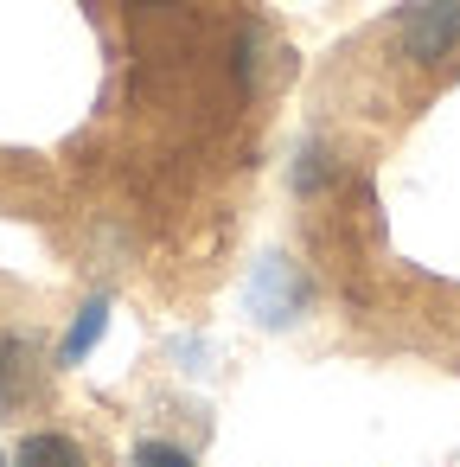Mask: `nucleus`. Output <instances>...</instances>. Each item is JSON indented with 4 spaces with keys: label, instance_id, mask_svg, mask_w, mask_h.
<instances>
[{
    "label": "nucleus",
    "instance_id": "nucleus-8",
    "mask_svg": "<svg viewBox=\"0 0 460 467\" xmlns=\"http://www.w3.org/2000/svg\"><path fill=\"white\" fill-rule=\"evenodd\" d=\"M0 467H7V461H0Z\"/></svg>",
    "mask_w": 460,
    "mask_h": 467
},
{
    "label": "nucleus",
    "instance_id": "nucleus-7",
    "mask_svg": "<svg viewBox=\"0 0 460 467\" xmlns=\"http://www.w3.org/2000/svg\"><path fill=\"white\" fill-rule=\"evenodd\" d=\"M320 180H326V154H320V148H301V167H294V186H301V192H313Z\"/></svg>",
    "mask_w": 460,
    "mask_h": 467
},
{
    "label": "nucleus",
    "instance_id": "nucleus-1",
    "mask_svg": "<svg viewBox=\"0 0 460 467\" xmlns=\"http://www.w3.org/2000/svg\"><path fill=\"white\" fill-rule=\"evenodd\" d=\"M243 301H250L256 327L281 333V327H294V320H301V307H307V275H301L288 256H262V263L250 269V288H243Z\"/></svg>",
    "mask_w": 460,
    "mask_h": 467
},
{
    "label": "nucleus",
    "instance_id": "nucleus-4",
    "mask_svg": "<svg viewBox=\"0 0 460 467\" xmlns=\"http://www.w3.org/2000/svg\"><path fill=\"white\" fill-rule=\"evenodd\" d=\"M103 333H109V295H97V301L77 307V320H71V333H65V346H58V365H84Z\"/></svg>",
    "mask_w": 460,
    "mask_h": 467
},
{
    "label": "nucleus",
    "instance_id": "nucleus-5",
    "mask_svg": "<svg viewBox=\"0 0 460 467\" xmlns=\"http://www.w3.org/2000/svg\"><path fill=\"white\" fill-rule=\"evenodd\" d=\"M7 467H84V448H77L71 435H58V429H39V435H26V441L14 448Z\"/></svg>",
    "mask_w": 460,
    "mask_h": 467
},
{
    "label": "nucleus",
    "instance_id": "nucleus-3",
    "mask_svg": "<svg viewBox=\"0 0 460 467\" xmlns=\"http://www.w3.org/2000/svg\"><path fill=\"white\" fill-rule=\"evenodd\" d=\"M39 371H33V346L20 333H0V416H14L33 397Z\"/></svg>",
    "mask_w": 460,
    "mask_h": 467
},
{
    "label": "nucleus",
    "instance_id": "nucleus-6",
    "mask_svg": "<svg viewBox=\"0 0 460 467\" xmlns=\"http://www.w3.org/2000/svg\"><path fill=\"white\" fill-rule=\"evenodd\" d=\"M128 467H192V454L173 448V441H141V448L128 454Z\"/></svg>",
    "mask_w": 460,
    "mask_h": 467
},
{
    "label": "nucleus",
    "instance_id": "nucleus-2",
    "mask_svg": "<svg viewBox=\"0 0 460 467\" xmlns=\"http://www.w3.org/2000/svg\"><path fill=\"white\" fill-rule=\"evenodd\" d=\"M396 39H403V58L441 65L460 46V0H415V7H403Z\"/></svg>",
    "mask_w": 460,
    "mask_h": 467
}]
</instances>
